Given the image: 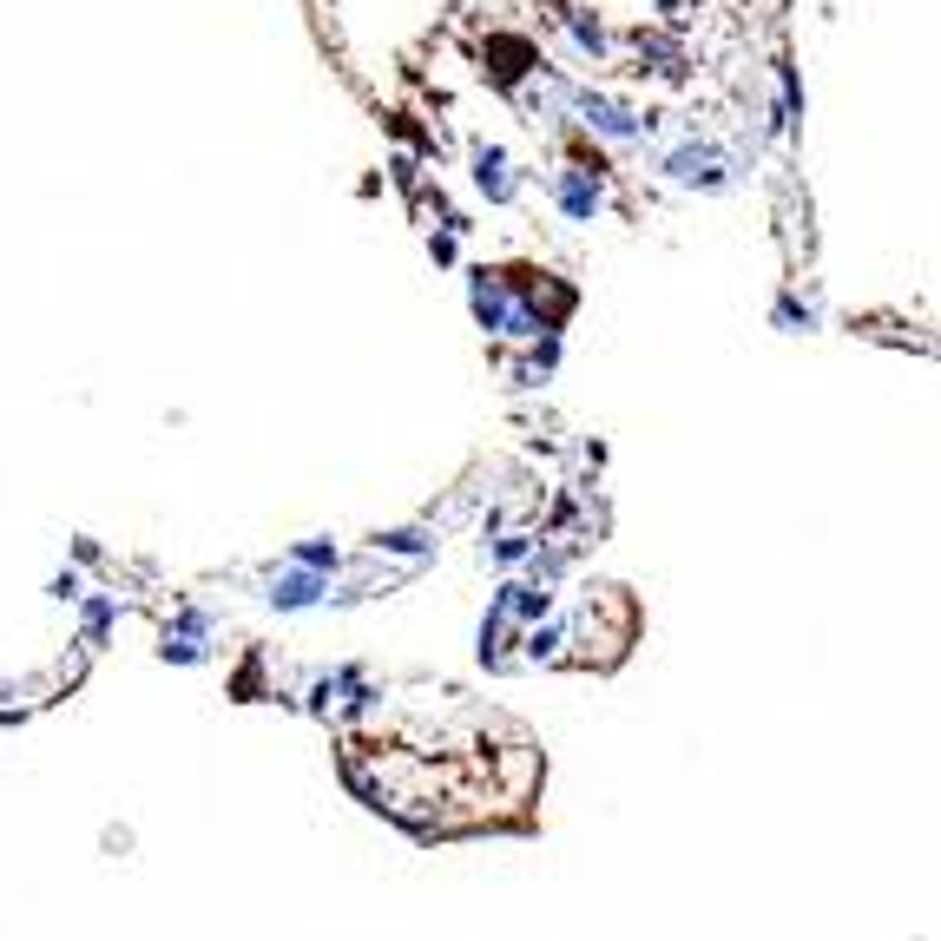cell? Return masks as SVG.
Masks as SVG:
<instances>
[{
  "instance_id": "obj_7",
  "label": "cell",
  "mask_w": 941,
  "mask_h": 941,
  "mask_svg": "<svg viewBox=\"0 0 941 941\" xmlns=\"http://www.w3.org/2000/svg\"><path fill=\"white\" fill-rule=\"evenodd\" d=\"M777 86H784V112H790V119H797V112H803V86H797V66H777ZM790 119H784V126H790Z\"/></svg>"
},
{
  "instance_id": "obj_1",
  "label": "cell",
  "mask_w": 941,
  "mask_h": 941,
  "mask_svg": "<svg viewBox=\"0 0 941 941\" xmlns=\"http://www.w3.org/2000/svg\"><path fill=\"white\" fill-rule=\"evenodd\" d=\"M665 172H672L678 185H705V191H718L724 178H731V172H724V158L711 152V145H685V152H672V158H665Z\"/></svg>"
},
{
  "instance_id": "obj_3",
  "label": "cell",
  "mask_w": 941,
  "mask_h": 941,
  "mask_svg": "<svg viewBox=\"0 0 941 941\" xmlns=\"http://www.w3.org/2000/svg\"><path fill=\"white\" fill-rule=\"evenodd\" d=\"M580 106H586V126H599L606 139H639V132H645V119H639V112L612 106V99H580Z\"/></svg>"
},
{
  "instance_id": "obj_5",
  "label": "cell",
  "mask_w": 941,
  "mask_h": 941,
  "mask_svg": "<svg viewBox=\"0 0 941 941\" xmlns=\"http://www.w3.org/2000/svg\"><path fill=\"white\" fill-rule=\"evenodd\" d=\"M474 165H481V172H474V178H481V191H494V198H507V191H514V185H507V158H501V152H481Z\"/></svg>"
},
{
  "instance_id": "obj_8",
  "label": "cell",
  "mask_w": 941,
  "mask_h": 941,
  "mask_svg": "<svg viewBox=\"0 0 941 941\" xmlns=\"http://www.w3.org/2000/svg\"><path fill=\"white\" fill-rule=\"evenodd\" d=\"M770 316H777V323H803V330L816 323V310H810V303H797V297H777V310H770Z\"/></svg>"
},
{
  "instance_id": "obj_2",
  "label": "cell",
  "mask_w": 941,
  "mask_h": 941,
  "mask_svg": "<svg viewBox=\"0 0 941 941\" xmlns=\"http://www.w3.org/2000/svg\"><path fill=\"white\" fill-rule=\"evenodd\" d=\"M553 198H560L566 218H580V224H586V218L599 211V178H593V172H580V165H566V172L553 178Z\"/></svg>"
},
{
  "instance_id": "obj_4",
  "label": "cell",
  "mask_w": 941,
  "mask_h": 941,
  "mask_svg": "<svg viewBox=\"0 0 941 941\" xmlns=\"http://www.w3.org/2000/svg\"><path fill=\"white\" fill-rule=\"evenodd\" d=\"M316 593H323V573L297 566L290 580H277V586H270V606H277V612H303V606H316Z\"/></svg>"
},
{
  "instance_id": "obj_6",
  "label": "cell",
  "mask_w": 941,
  "mask_h": 941,
  "mask_svg": "<svg viewBox=\"0 0 941 941\" xmlns=\"http://www.w3.org/2000/svg\"><path fill=\"white\" fill-rule=\"evenodd\" d=\"M290 560H297V566H310V573H330V566H336V560H343V553H336V547H330V540H303V547H297V553H290Z\"/></svg>"
}]
</instances>
